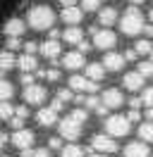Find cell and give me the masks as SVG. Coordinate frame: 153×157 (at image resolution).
I'll use <instances>...</instances> for the list:
<instances>
[{
    "label": "cell",
    "instance_id": "16",
    "mask_svg": "<svg viewBox=\"0 0 153 157\" xmlns=\"http://www.w3.org/2000/svg\"><path fill=\"white\" fill-rule=\"evenodd\" d=\"M60 62H62V67H65V69H72V71H74V69L84 67V55H81L79 50H72V52H67Z\"/></svg>",
    "mask_w": 153,
    "mask_h": 157
},
{
    "label": "cell",
    "instance_id": "15",
    "mask_svg": "<svg viewBox=\"0 0 153 157\" xmlns=\"http://www.w3.org/2000/svg\"><path fill=\"white\" fill-rule=\"evenodd\" d=\"M115 21H120V14L115 7H103V10H98V24L103 26V29H110Z\"/></svg>",
    "mask_w": 153,
    "mask_h": 157
},
{
    "label": "cell",
    "instance_id": "44",
    "mask_svg": "<svg viewBox=\"0 0 153 157\" xmlns=\"http://www.w3.org/2000/svg\"><path fill=\"white\" fill-rule=\"evenodd\" d=\"M50 107L55 109V112H60V109L65 107V102H62V100H60V98H55V100H53V105H50Z\"/></svg>",
    "mask_w": 153,
    "mask_h": 157
},
{
    "label": "cell",
    "instance_id": "37",
    "mask_svg": "<svg viewBox=\"0 0 153 157\" xmlns=\"http://www.w3.org/2000/svg\"><path fill=\"white\" fill-rule=\"evenodd\" d=\"M36 83V78H34V74H22V86L27 88V86H34Z\"/></svg>",
    "mask_w": 153,
    "mask_h": 157
},
{
    "label": "cell",
    "instance_id": "33",
    "mask_svg": "<svg viewBox=\"0 0 153 157\" xmlns=\"http://www.w3.org/2000/svg\"><path fill=\"white\" fill-rule=\"evenodd\" d=\"M72 117L79 121V124H86V119H89V109H84V107H79V109H74V112H69Z\"/></svg>",
    "mask_w": 153,
    "mask_h": 157
},
{
    "label": "cell",
    "instance_id": "46",
    "mask_svg": "<svg viewBox=\"0 0 153 157\" xmlns=\"http://www.w3.org/2000/svg\"><path fill=\"white\" fill-rule=\"evenodd\" d=\"M136 57H139L136 50H127V52H124V59H127V62H129V59H136Z\"/></svg>",
    "mask_w": 153,
    "mask_h": 157
},
{
    "label": "cell",
    "instance_id": "8",
    "mask_svg": "<svg viewBox=\"0 0 153 157\" xmlns=\"http://www.w3.org/2000/svg\"><path fill=\"white\" fill-rule=\"evenodd\" d=\"M115 43H117V36L110 29H98L93 33V45L98 50H113Z\"/></svg>",
    "mask_w": 153,
    "mask_h": 157
},
{
    "label": "cell",
    "instance_id": "18",
    "mask_svg": "<svg viewBox=\"0 0 153 157\" xmlns=\"http://www.w3.org/2000/svg\"><path fill=\"white\" fill-rule=\"evenodd\" d=\"M17 67L22 69V74H34V71L38 69V59L34 57V55L24 52V55H19V57H17Z\"/></svg>",
    "mask_w": 153,
    "mask_h": 157
},
{
    "label": "cell",
    "instance_id": "5",
    "mask_svg": "<svg viewBox=\"0 0 153 157\" xmlns=\"http://www.w3.org/2000/svg\"><path fill=\"white\" fill-rule=\"evenodd\" d=\"M91 147L98 150L101 155H110V152H117V140L113 136H105V133H96L91 138Z\"/></svg>",
    "mask_w": 153,
    "mask_h": 157
},
{
    "label": "cell",
    "instance_id": "51",
    "mask_svg": "<svg viewBox=\"0 0 153 157\" xmlns=\"http://www.w3.org/2000/svg\"><path fill=\"white\" fill-rule=\"evenodd\" d=\"M132 5H141V2H146V0H129Z\"/></svg>",
    "mask_w": 153,
    "mask_h": 157
},
{
    "label": "cell",
    "instance_id": "19",
    "mask_svg": "<svg viewBox=\"0 0 153 157\" xmlns=\"http://www.w3.org/2000/svg\"><path fill=\"white\" fill-rule=\"evenodd\" d=\"M143 81H146V78H143L139 71H129V74H124V78H122V83H124L127 90H141Z\"/></svg>",
    "mask_w": 153,
    "mask_h": 157
},
{
    "label": "cell",
    "instance_id": "12",
    "mask_svg": "<svg viewBox=\"0 0 153 157\" xmlns=\"http://www.w3.org/2000/svg\"><path fill=\"white\" fill-rule=\"evenodd\" d=\"M38 50H41V55H43L46 59H50V62H60V59H57V57H60V52H62L60 40H50V38H48Z\"/></svg>",
    "mask_w": 153,
    "mask_h": 157
},
{
    "label": "cell",
    "instance_id": "20",
    "mask_svg": "<svg viewBox=\"0 0 153 157\" xmlns=\"http://www.w3.org/2000/svg\"><path fill=\"white\" fill-rule=\"evenodd\" d=\"M36 121L41 124V126H53L57 121V112L53 107H41L36 112Z\"/></svg>",
    "mask_w": 153,
    "mask_h": 157
},
{
    "label": "cell",
    "instance_id": "56",
    "mask_svg": "<svg viewBox=\"0 0 153 157\" xmlns=\"http://www.w3.org/2000/svg\"><path fill=\"white\" fill-rule=\"evenodd\" d=\"M101 2H103V0H101Z\"/></svg>",
    "mask_w": 153,
    "mask_h": 157
},
{
    "label": "cell",
    "instance_id": "4",
    "mask_svg": "<svg viewBox=\"0 0 153 157\" xmlns=\"http://www.w3.org/2000/svg\"><path fill=\"white\" fill-rule=\"evenodd\" d=\"M81 126H84V124H79L72 114H67V117L60 121V138H65V140H76V138L81 136Z\"/></svg>",
    "mask_w": 153,
    "mask_h": 157
},
{
    "label": "cell",
    "instance_id": "13",
    "mask_svg": "<svg viewBox=\"0 0 153 157\" xmlns=\"http://www.w3.org/2000/svg\"><path fill=\"white\" fill-rule=\"evenodd\" d=\"M124 62H127V59H124V55H120V52H105L101 64H103L108 71H120V69L124 67Z\"/></svg>",
    "mask_w": 153,
    "mask_h": 157
},
{
    "label": "cell",
    "instance_id": "47",
    "mask_svg": "<svg viewBox=\"0 0 153 157\" xmlns=\"http://www.w3.org/2000/svg\"><path fill=\"white\" fill-rule=\"evenodd\" d=\"M60 2H62V7H74L76 0H60Z\"/></svg>",
    "mask_w": 153,
    "mask_h": 157
},
{
    "label": "cell",
    "instance_id": "40",
    "mask_svg": "<svg viewBox=\"0 0 153 157\" xmlns=\"http://www.w3.org/2000/svg\"><path fill=\"white\" fill-rule=\"evenodd\" d=\"M48 145L53 147V150H57V147H60V150H62V138H60V136H55V138H50V143H48Z\"/></svg>",
    "mask_w": 153,
    "mask_h": 157
},
{
    "label": "cell",
    "instance_id": "36",
    "mask_svg": "<svg viewBox=\"0 0 153 157\" xmlns=\"http://www.w3.org/2000/svg\"><path fill=\"white\" fill-rule=\"evenodd\" d=\"M141 100H143V105H146V107H153V88H146V90H143Z\"/></svg>",
    "mask_w": 153,
    "mask_h": 157
},
{
    "label": "cell",
    "instance_id": "22",
    "mask_svg": "<svg viewBox=\"0 0 153 157\" xmlns=\"http://www.w3.org/2000/svg\"><path fill=\"white\" fill-rule=\"evenodd\" d=\"M86 78H91V81H101V78H105V67L101 64V62H93V64H86Z\"/></svg>",
    "mask_w": 153,
    "mask_h": 157
},
{
    "label": "cell",
    "instance_id": "14",
    "mask_svg": "<svg viewBox=\"0 0 153 157\" xmlns=\"http://www.w3.org/2000/svg\"><path fill=\"white\" fill-rule=\"evenodd\" d=\"M81 17H84V10L81 7H62V14H60V19L65 21V24H69V26H79V21H81Z\"/></svg>",
    "mask_w": 153,
    "mask_h": 157
},
{
    "label": "cell",
    "instance_id": "30",
    "mask_svg": "<svg viewBox=\"0 0 153 157\" xmlns=\"http://www.w3.org/2000/svg\"><path fill=\"white\" fill-rule=\"evenodd\" d=\"M101 105H103V102H101V98H96V95L84 98V109H98Z\"/></svg>",
    "mask_w": 153,
    "mask_h": 157
},
{
    "label": "cell",
    "instance_id": "28",
    "mask_svg": "<svg viewBox=\"0 0 153 157\" xmlns=\"http://www.w3.org/2000/svg\"><path fill=\"white\" fill-rule=\"evenodd\" d=\"M14 117V107L10 105V100H5V102H0V119L2 121H7V119Z\"/></svg>",
    "mask_w": 153,
    "mask_h": 157
},
{
    "label": "cell",
    "instance_id": "54",
    "mask_svg": "<svg viewBox=\"0 0 153 157\" xmlns=\"http://www.w3.org/2000/svg\"><path fill=\"white\" fill-rule=\"evenodd\" d=\"M151 62H153V52H151Z\"/></svg>",
    "mask_w": 153,
    "mask_h": 157
},
{
    "label": "cell",
    "instance_id": "29",
    "mask_svg": "<svg viewBox=\"0 0 153 157\" xmlns=\"http://www.w3.org/2000/svg\"><path fill=\"white\" fill-rule=\"evenodd\" d=\"M136 52L139 55H146V52H153V45H151V40L148 38H141V40H136Z\"/></svg>",
    "mask_w": 153,
    "mask_h": 157
},
{
    "label": "cell",
    "instance_id": "23",
    "mask_svg": "<svg viewBox=\"0 0 153 157\" xmlns=\"http://www.w3.org/2000/svg\"><path fill=\"white\" fill-rule=\"evenodd\" d=\"M14 64H17V57L12 55V50H2V52H0V74L10 71Z\"/></svg>",
    "mask_w": 153,
    "mask_h": 157
},
{
    "label": "cell",
    "instance_id": "6",
    "mask_svg": "<svg viewBox=\"0 0 153 157\" xmlns=\"http://www.w3.org/2000/svg\"><path fill=\"white\" fill-rule=\"evenodd\" d=\"M69 88L74 90V93H89V95H93L96 90H98V83L91 81V78H86V76L74 74V76H69Z\"/></svg>",
    "mask_w": 153,
    "mask_h": 157
},
{
    "label": "cell",
    "instance_id": "25",
    "mask_svg": "<svg viewBox=\"0 0 153 157\" xmlns=\"http://www.w3.org/2000/svg\"><path fill=\"white\" fill-rule=\"evenodd\" d=\"M60 155L62 157H84V150L79 145H74V143H69V145H65L60 150Z\"/></svg>",
    "mask_w": 153,
    "mask_h": 157
},
{
    "label": "cell",
    "instance_id": "38",
    "mask_svg": "<svg viewBox=\"0 0 153 157\" xmlns=\"http://www.w3.org/2000/svg\"><path fill=\"white\" fill-rule=\"evenodd\" d=\"M141 117H143V114H141V112H139V109H132V112L127 114V119H129L132 124H134V121H141Z\"/></svg>",
    "mask_w": 153,
    "mask_h": 157
},
{
    "label": "cell",
    "instance_id": "32",
    "mask_svg": "<svg viewBox=\"0 0 153 157\" xmlns=\"http://www.w3.org/2000/svg\"><path fill=\"white\" fill-rule=\"evenodd\" d=\"M57 98L67 105L69 100H74V90H72V88H60V90H57Z\"/></svg>",
    "mask_w": 153,
    "mask_h": 157
},
{
    "label": "cell",
    "instance_id": "52",
    "mask_svg": "<svg viewBox=\"0 0 153 157\" xmlns=\"http://www.w3.org/2000/svg\"><path fill=\"white\" fill-rule=\"evenodd\" d=\"M89 157H105V155H89Z\"/></svg>",
    "mask_w": 153,
    "mask_h": 157
},
{
    "label": "cell",
    "instance_id": "35",
    "mask_svg": "<svg viewBox=\"0 0 153 157\" xmlns=\"http://www.w3.org/2000/svg\"><path fill=\"white\" fill-rule=\"evenodd\" d=\"M24 121H27V119H24V117H19V114H14V117L10 119V124H12V128H14V131L24 128Z\"/></svg>",
    "mask_w": 153,
    "mask_h": 157
},
{
    "label": "cell",
    "instance_id": "3",
    "mask_svg": "<svg viewBox=\"0 0 153 157\" xmlns=\"http://www.w3.org/2000/svg\"><path fill=\"white\" fill-rule=\"evenodd\" d=\"M129 128H132V121L127 119V114H113V117H108V121H105V133L113 136V138L127 136Z\"/></svg>",
    "mask_w": 153,
    "mask_h": 157
},
{
    "label": "cell",
    "instance_id": "21",
    "mask_svg": "<svg viewBox=\"0 0 153 157\" xmlns=\"http://www.w3.org/2000/svg\"><path fill=\"white\" fill-rule=\"evenodd\" d=\"M62 40H67L69 45H79L84 40V31L79 29V26H69V29L62 31Z\"/></svg>",
    "mask_w": 153,
    "mask_h": 157
},
{
    "label": "cell",
    "instance_id": "10",
    "mask_svg": "<svg viewBox=\"0 0 153 157\" xmlns=\"http://www.w3.org/2000/svg\"><path fill=\"white\" fill-rule=\"evenodd\" d=\"M24 31H27V21L19 19V17L7 19V21H5V26H2V33H5L7 38H19Z\"/></svg>",
    "mask_w": 153,
    "mask_h": 157
},
{
    "label": "cell",
    "instance_id": "48",
    "mask_svg": "<svg viewBox=\"0 0 153 157\" xmlns=\"http://www.w3.org/2000/svg\"><path fill=\"white\" fill-rule=\"evenodd\" d=\"M5 143H7V133H0V150L5 147Z\"/></svg>",
    "mask_w": 153,
    "mask_h": 157
},
{
    "label": "cell",
    "instance_id": "2",
    "mask_svg": "<svg viewBox=\"0 0 153 157\" xmlns=\"http://www.w3.org/2000/svg\"><path fill=\"white\" fill-rule=\"evenodd\" d=\"M146 26V21H143V14L139 12L136 5H132L129 10H124V14L120 17V31H122L124 36H139Z\"/></svg>",
    "mask_w": 153,
    "mask_h": 157
},
{
    "label": "cell",
    "instance_id": "26",
    "mask_svg": "<svg viewBox=\"0 0 153 157\" xmlns=\"http://www.w3.org/2000/svg\"><path fill=\"white\" fill-rule=\"evenodd\" d=\"M12 93H14L12 83H10V81H5V78H0V102L10 100V98H12Z\"/></svg>",
    "mask_w": 153,
    "mask_h": 157
},
{
    "label": "cell",
    "instance_id": "50",
    "mask_svg": "<svg viewBox=\"0 0 153 157\" xmlns=\"http://www.w3.org/2000/svg\"><path fill=\"white\" fill-rule=\"evenodd\" d=\"M146 117H148V121H153V107H146Z\"/></svg>",
    "mask_w": 153,
    "mask_h": 157
},
{
    "label": "cell",
    "instance_id": "11",
    "mask_svg": "<svg viewBox=\"0 0 153 157\" xmlns=\"http://www.w3.org/2000/svg\"><path fill=\"white\" fill-rule=\"evenodd\" d=\"M101 102H103L108 109H115V107H120L124 102V95H122L120 88H108V90L101 93Z\"/></svg>",
    "mask_w": 153,
    "mask_h": 157
},
{
    "label": "cell",
    "instance_id": "24",
    "mask_svg": "<svg viewBox=\"0 0 153 157\" xmlns=\"http://www.w3.org/2000/svg\"><path fill=\"white\" fill-rule=\"evenodd\" d=\"M139 138L143 143H153V121H143L139 126Z\"/></svg>",
    "mask_w": 153,
    "mask_h": 157
},
{
    "label": "cell",
    "instance_id": "55",
    "mask_svg": "<svg viewBox=\"0 0 153 157\" xmlns=\"http://www.w3.org/2000/svg\"><path fill=\"white\" fill-rule=\"evenodd\" d=\"M0 157H5V155H0Z\"/></svg>",
    "mask_w": 153,
    "mask_h": 157
},
{
    "label": "cell",
    "instance_id": "31",
    "mask_svg": "<svg viewBox=\"0 0 153 157\" xmlns=\"http://www.w3.org/2000/svg\"><path fill=\"white\" fill-rule=\"evenodd\" d=\"M101 7V0H81V10L84 12H96Z\"/></svg>",
    "mask_w": 153,
    "mask_h": 157
},
{
    "label": "cell",
    "instance_id": "34",
    "mask_svg": "<svg viewBox=\"0 0 153 157\" xmlns=\"http://www.w3.org/2000/svg\"><path fill=\"white\" fill-rule=\"evenodd\" d=\"M41 76H46L48 81H60V69H46L41 71Z\"/></svg>",
    "mask_w": 153,
    "mask_h": 157
},
{
    "label": "cell",
    "instance_id": "9",
    "mask_svg": "<svg viewBox=\"0 0 153 157\" xmlns=\"http://www.w3.org/2000/svg\"><path fill=\"white\" fill-rule=\"evenodd\" d=\"M34 140H36V133L31 131V128H19L12 133V145L19 147V150H29V147H34Z\"/></svg>",
    "mask_w": 153,
    "mask_h": 157
},
{
    "label": "cell",
    "instance_id": "41",
    "mask_svg": "<svg viewBox=\"0 0 153 157\" xmlns=\"http://www.w3.org/2000/svg\"><path fill=\"white\" fill-rule=\"evenodd\" d=\"M34 157H50L48 147H34Z\"/></svg>",
    "mask_w": 153,
    "mask_h": 157
},
{
    "label": "cell",
    "instance_id": "17",
    "mask_svg": "<svg viewBox=\"0 0 153 157\" xmlns=\"http://www.w3.org/2000/svg\"><path fill=\"white\" fill-rule=\"evenodd\" d=\"M151 150H148V143L143 140H136V143H129L124 147V157H148Z\"/></svg>",
    "mask_w": 153,
    "mask_h": 157
},
{
    "label": "cell",
    "instance_id": "1",
    "mask_svg": "<svg viewBox=\"0 0 153 157\" xmlns=\"http://www.w3.org/2000/svg\"><path fill=\"white\" fill-rule=\"evenodd\" d=\"M27 21L31 29L48 31V29H53V24H55V12L50 10L48 5H34L27 14Z\"/></svg>",
    "mask_w": 153,
    "mask_h": 157
},
{
    "label": "cell",
    "instance_id": "53",
    "mask_svg": "<svg viewBox=\"0 0 153 157\" xmlns=\"http://www.w3.org/2000/svg\"><path fill=\"white\" fill-rule=\"evenodd\" d=\"M148 17H151V21H153V10H151V14H148Z\"/></svg>",
    "mask_w": 153,
    "mask_h": 157
},
{
    "label": "cell",
    "instance_id": "45",
    "mask_svg": "<svg viewBox=\"0 0 153 157\" xmlns=\"http://www.w3.org/2000/svg\"><path fill=\"white\" fill-rule=\"evenodd\" d=\"M129 105H132V109H139L143 105V100L141 98H132V100H129Z\"/></svg>",
    "mask_w": 153,
    "mask_h": 157
},
{
    "label": "cell",
    "instance_id": "39",
    "mask_svg": "<svg viewBox=\"0 0 153 157\" xmlns=\"http://www.w3.org/2000/svg\"><path fill=\"white\" fill-rule=\"evenodd\" d=\"M5 45H7V50H14V48L22 45V40H19V38H7V40H5Z\"/></svg>",
    "mask_w": 153,
    "mask_h": 157
},
{
    "label": "cell",
    "instance_id": "49",
    "mask_svg": "<svg viewBox=\"0 0 153 157\" xmlns=\"http://www.w3.org/2000/svg\"><path fill=\"white\" fill-rule=\"evenodd\" d=\"M143 33H146V36H153V26H151V24H146V26H143Z\"/></svg>",
    "mask_w": 153,
    "mask_h": 157
},
{
    "label": "cell",
    "instance_id": "27",
    "mask_svg": "<svg viewBox=\"0 0 153 157\" xmlns=\"http://www.w3.org/2000/svg\"><path fill=\"white\" fill-rule=\"evenodd\" d=\"M136 71H139L143 78L153 76V62H151V59H141V62H139V67H136Z\"/></svg>",
    "mask_w": 153,
    "mask_h": 157
},
{
    "label": "cell",
    "instance_id": "7",
    "mask_svg": "<svg viewBox=\"0 0 153 157\" xmlns=\"http://www.w3.org/2000/svg\"><path fill=\"white\" fill-rule=\"evenodd\" d=\"M22 98H24V102H27V105H43V100L48 98V90L43 88V86L34 83V86H27V88H24Z\"/></svg>",
    "mask_w": 153,
    "mask_h": 157
},
{
    "label": "cell",
    "instance_id": "43",
    "mask_svg": "<svg viewBox=\"0 0 153 157\" xmlns=\"http://www.w3.org/2000/svg\"><path fill=\"white\" fill-rule=\"evenodd\" d=\"M89 50H91V43H89V40H81V43H79V52L84 55V52H89Z\"/></svg>",
    "mask_w": 153,
    "mask_h": 157
},
{
    "label": "cell",
    "instance_id": "42",
    "mask_svg": "<svg viewBox=\"0 0 153 157\" xmlns=\"http://www.w3.org/2000/svg\"><path fill=\"white\" fill-rule=\"evenodd\" d=\"M36 43H31V40H29V43H24V52H29V55H34V52H36Z\"/></svg>",
    "mask_w": 153,
    "mask_h": 157
}]
</instances>
